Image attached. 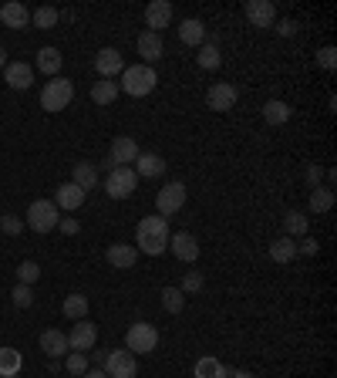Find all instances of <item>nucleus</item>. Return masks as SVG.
Listing matches in <instances>:
<instances>
[{"mask_svg": "<svg viewBox=\"0 0 337 378\" xmlns=\"http://www.w3.org/2000/svg\"><path fill=\"white\" fill-rule=\"evenodd\" d=\"M317 65L324 68V71H334V65H337V48H331V44H327V48H321V51H317Z\"/></svg>", "mask_w": 337, "mask_h": 378, "instance_id": "79ce46f5", "label": "nucleus"}, {"mask_svg": "<svg viewBox=\"0 0 337 378\" xmlns=\"http://www.w3.org/2000/svg\"><path fill=\"white\" fill-rule=\"evenodd\" d=\"M102 372L108 378H135V372H139V362H135V355H132L129 348H115V352H108Z\"/></svg>", "mask_w": 337, "mask_h": 378, "instance_id": "0eeeda50", "label": "nucleus"}, {"mask_svg": "<svg viewBox=\"0 0 337 378\" xmlns=\"http://www.w3.org/2000/svg\"><path fill=\"white\" fill-rule=\"evenodd\" d=\"M139 54H142V65L159 61V58L166 54V41H162V34H156V31H142V34H139Z\"/></svg>", "mask_w": 337, "mask_h": 378, "instance_id": "f3484780", "label": "nucleus"}, {"mask_svg": "<svg viewBox=\"0 0 337 378\" xmlns=\"http://www.w3.org/2000/svg\"><path fill=\"white\" fill-rule=\"evenodd\" d=\"M226 378H253L247 368H226Z\"/></svg>", "mask_w": 337, "mask_h": 378, "instance_id": "de8ad7c7", "label": "nucleus"}, {"mask_svg": "<svg viewBox=\"0 0 337 378\" xmlns=\"http://www.w3.org/2000/svg\"><path fill=\"white\" fill-rule=\"evenodd\" d=\"M236 98H240V92H236L230 81H216L206 92V105L213 112H230V108H236Z\"/></svg>", "mask_w": 337, "mask_h": 378, "instance_id": "f8f14e48", "label": "nucleus"}, {"mask_svg": "<svg viewBox=\"0 0 337 378\" xmlns=\"http://www.w3.org/2000/svg\"><path fill=\"white\" fill-rule=\"evenodd\" d=\"M0 68H7V51L0 48Z\"/></svg>", "mask_w": 337, "mask_h": 378, "instance_id": "3c124183", "label": "nucleus"}, {"mask_svg": "<svg viewBox=\"0 0 337 378\" xmlns=\"http://www.w3.org/2000/svg\"><path fill=\"white\" fill-rule=\"evenodd\" d=\"M243 14H247L250 24L260 27V31H267V27L277 24V7H273L270 0H247Z\"/></svg>", "mask_w": 337, "mask_h": 378, "instance_id": "9b49d317", "label": "nucleus"}, {"mask_svg": "<svg viewBox=\"0 0 337 378\" xmlns=\"http://www.w3.org/2000/svg\"><path fill=\"white\" fill-rule=\"evenodd\" d=\"M168 250H172V253H176V261H182V263L199 261V240H196L193 233H186V230H179V233L168 236Z\"/></svg>", "mask_w": 337, "mask_h": 378, "instance_id": "ddd939ff", "label": "nucleus"}, {"mask_svg": "<svg viewBox=\"0 0 337 378\" xmlns=\"http://www.w3.org/2000/svg\"><path fill=\"white\" fill-rule=\"evenodd\" d=\"M0 21L11 27V31H24V27H31V11H27L21 0H11V4L0 7Z\"/></svg>", "mask_w": 337, "mask_h": 378, "instance_id": "aec40b11", "label": "nucleus"}, {"mask_svg": "<svg viewBox=\"0 0 337 378\" xmlns=\"http://www.w3.org/2000/svg\"><path fill=\"white\" fill-rule=\"evenodd\" d=\"M135 186H139V176L132 166H115V169L108 172V179H105V193L112 196V199H129L135 193Z\"/></svg>", "mask_w": 337, "mask_h": 378, "instance_id": "423d86ee", "label": "nucleus"}, {"mask_svg": "<svg viewBox=\"0 0 337 378\" xmlns=\"http://www.w3.org/2000/svg\"><path fill=\"white\" fill-rule=\"evenodd\" d=\"M196 65L199 68H206V71H216V68L223 65V58H220V48L209 41V44H203L199 48V54H196Z\"/></svg>", "mask_w": 337, "mask_h": 378, "instance_id": "473e14b6", "label": "nucleus"}, {"mask_svg": "<svg viewBox=\"0 0 337 378\" xmlns=\"http://www.w3.org/2000/svg\"><path fill=\"white\" fill-rule=\"evenodd\" d=\"M297 253H307V257H314V253H317V240H311V236H304V243L297 247Z\"/></svg>", "mask_w": 337, "mask_h": 378, "instance_id": "49530a36", "label": "nucleus"}, {"mask_svg": "<svg viewBox=\"0 0 337 378\" xmlns=\"http://www.w3.org/2000/svg\"><path fill=\"white\" fill-rule=\"evenodd\" d=\"M203 287H206V277L199 274V271H189V274L182 277L179 290H182V294H199V290H203Z\"/></svg>", "mask_w": 337, "mask_h": 378, "instance_id": "58836bf2", "label": "nucleus"}, {"mask_svg": "<svg viewBox=\"0 0 337 378\" xmlns=\"http://www.w3.org/2000/svg\"><path fill=\"white\" fill-rule=\"evenodd\" d=\"M95 68H98V75H102L105 81H112L125 71V58H122L118 48H102V51L95 54Z\"/></svg>", "mask_w": 337, "mask_h": 378, "instance_id": "9d476101", "label": "nucleus"}, {"mask_svg": "<svg viewBox=\"0 0 337 378\" xmlns=\"http://www.w3.org/2000/svg\"><path fill=\"white\" fill-rule=\"evenodd\" d=\"M38 71L58 78V71H61V51H58V48H41L38 51Z\"/></svg>", "mask_w": 337, "mask_h": 378, "instance_id": "cd10ccee", "label": "nucleus"}, {"mask_svg": "<svg viewBox=\"0 0 337 378\" xmlns=\"http://www.w3.org/2000/svg\"><path fill=\"white\" fill-rule=\"evenodd\" d=\"M81 378H108V375H105L102 368H88V372H85V375H81Z\"/></svg>", "mask_w": 337, "mask_h": 378, "instance_id": "8fccbe9b", "label": "nucleus"}, {"mask_svg": "<svg viewBox=\"0 0 337 378\" xmlns=\"http://www.w3.org/2000/svg\"><path fill=\"white\" fill-rule=\"evenodd\" d=\"M186 206V186L182 183H166L162 189H159L156 196V209H159V216H172V213H179V209Z\"/></svg>", "mask_w": 337, "mask_h": 378, "instance_id": "6e6552de", "label": "nucleus"}, {"mask_svg": "<svg viewBox=\"0 0 337 378\" xmlns=\"http://www.w3.org/2000/svg\"><path fill=\"white\" fill-rule=\"evenodd\" d=\"M98 345V327L91 321H75V327L68 331V348L71 352H95Z\"/></svg>", "mask_w": 337, "mask_h": 378, "instance_id": "1a4fd4ad", "label": "nucleus"}, {"mask_svg": "<svg viewBox=\"0 0 337 378\" xmlns=\"http://www.w3.org/2000/svg\"><path fill=\"white\" fill-rule=\"evenodd\" d=\"M263 122H267V125H284V122H290V105L280 102V98L267 102L263 105Z\"/></svg>", "mask_w": 337, "mask_h": 378, "instance_id": "bb28decb", "label": "nucleus"}, {"mask_svg": "<svg viewBox=\"0 0 337 378\" xmlns=\"http://www.w3.org/2000/svg\"><path fill=\"white\" fill-rule=\"evenodd\" d=\"M168 24H172V4H168V0H152V4L145 7V27L162 34Z\"/></svg>", "mask_w": 337, "mask_h": 378, "instance_id": "dca6fc26", "label": "nucleus"}, {"mask_svg": "<svg viewBox=\"0 0 337 378\" xmlns=\"http://www.w3.org/2000/svg\"><path fill=\"white\" fill-rule=\"evenodd\" d=\"M0 230H4L7 236H17L21 230H24V220H21V216H14V213H7V216L0 213Z\"/></svg>", "mask_w": 337, "mask_h": 378, "instance_id": "a19ab883", "label": "nucleus"}, {"mask_svg": "<svg viewBox=\"0 0 337 378\" xmlns=\"http://www.w3.org/2000/svg\"><path fill=\"white\" fill-rule=\"evenodd\" d=\"M159 85V75L152 65H129L122 71V85H118V92L132 95V98H145V95H152Z\"/></svg>", "mask_w": 337, "mask_h": 378, "instance_id": "f03ea898", "label": "nucleus"}, {"mask_svg": "<svg viewBox=\"0 0 337 378\" xmlns=\"http://www.w3.org/2000/svg\"><path fill=\"white\" fill-rule=\"evenodd\" d=\"M115 98H118V85H115V81L98 78L95 85H91V102H95V105H112Z\"/></svg>", "mask_w": 337, "mask_h": 378, "instance_id": "c85d7f7f", "label": "nucleus"}, {"mask_svg": "<svg viewBox=\"0 0 337 378\" xmlns=\"http://www.w3.org/2000/svg\"><path fill=\"white\" fill-rule=\"evenodd\" d=\"M98 179H102V176H98V166H95V162H75V169H71V183L75 186H81V189L88 193V189L98 186Z\"/></svg>", "mask_w": 337, "mask_h": 378, "instance_id": "b1692460", "label": "nucleus"}, {"mask_svg": "<svg viewBox=\"0 0 337 378\" xmlns=\"http://www.w3.org/2000/svg\"><path fill=\"white\" fill-rule=\"evenodd\" d=\"M41 352L48 355V358H65L68 352H71V348H68V335L65 331H44V335H41Z\"/></svg>", "mask_w": 337, "mask_h": 378, "instance_id": "5701e85b", "label": "nucleus"}, {"mask_svg": "<svg viewBox=\"0 0 337 378\" xmlns=\"http://www.w3.org/2000/svg\"><path fill=\"white\" fill-rule=\"evenodd\" d=\"M179 41L189 44V48H203L206 44V24L199 17H186L179 24Z\"/></svg>", "mask_w": 337, "mask_h": 378, "instance_id": "4be33fe9", "label": "nucleus"}, {"mask_svg": "<svg viewBox=\"0 0 337 378\" xmlns=\"http://www.w3.org/2000/svg\"><path fill=\"white\" fill-rule=\"evenodd\" d=\"M132 169H135V176H139V179H156V176H162V172H166V159L162 156H156V152H139V159H135V166H132Z\"/></svg>", "mask_w": 337, "mask_h": 378, "instance_id": "412c9836", "label": "nucleus"}, {"mask_svg": "<svg viewBox=\"0 0 337 378\" xmlns=\"http://www.w3.org/2000/svg\"><path fill=\"white\" fill-rule=\"evenodd\" d=\"M58 230H61V233H68V236H78V233H81V223L75 220V216H61Z\"/></svg>", "mask_w": 337, "mask_h": 378, "instance_id": "c03bdc74", "label": "nucleus"}, {"mask_svg": "<svg viewBox=\"0 0 337 378\" xmlns=\"http://www.w3.org/2000/svg\"><path fill=\"white\" fill-rule=\"evenodd\" d=\"M58 17H61V14L54 11V7H38V11L31 14V24L38 27V31H51V27L58 24Z\"/></svg>", "mask_w": 337, "mask_h": 378, "instance_id": "c9c22d12", "label": "nucleus"}, {"mask_svg": "<svg viewBox=\"0 0 337 378\" xmlns=\"http://www.w3.org/2000/svg\"><path fill=\"white\" fill-rule=\"evenodd\" d=\"M61 311H65V317H71V321H85V314H88V298H85V294H68L65 304H61Z\"/></svg>", "mask_w": 337, "mask_h": 378, "instance_id": "c756f323", "label": "nucleus"}, {"mask_svg": "<svg viewBox=\"0 0 337 378\" xmlns=\"http://www.w3.org/2000/svg\"><path fill=\"white\" fill-rule=\"evenodd\" d=\"M125 345H129L132 355H152L159 345V331L156 325H149V321H135V325L125 331Z\"/></svg>", "mask_w": 337, "mask_h": 378, "instance_id": "20e7f679", "label": "nucleus"}, {"mask_svg": "<svg viewBox=\"0 0 337 378\" xmlns=\"http://www.w3.org/2000/svg\"><path fill=\"white\" fill-rule=\"evenodd\" d=\"M284 230H287V236L294 240V236H307V230H311V220L304 216V213H297V209H290L284 216Z\"/></svg>", "mask_w": 337, "mask_h": 378, "instance_id": "7c9ffc66", "label": "nucleus"}, {"mask_svg": "<svg viewBox=\"0 0 337 378\" xmlns=\"http://www.w3.org/2000/svg\"><path fill=\"white\" fill-rule=\"evenodd\" d=\"M105 358H108V352H91V355H88V362H95L98 368L105 365Z\"/></svg>", "mask_w": 337, "mask_h": 378, "instance_id": "09e8293b", "label": "nucleus"}, {"mask_svg": "<svg viewBox=\"0 0 337 378\" xmlns=\"http://www.w3.org/2000/svg\"><path fill=\"white\" fill-rule=\"evenodd\" d=\"M304 179H307V186H311V189H317V186L324 183V169H321L317 162H311V166H307V172H304Z\"/></svg>", "mask_w": 337, "mask_h": 378, "instance_id": "37998d69", "label": "nucleus"}, {"mask_svg": "<svg viewBox=\"0 0 337 378\" xmlns=\"http://www.w3.org/2000/svg\"><path fill=\"white\" fill-rule=\"evenodd\" d=\"M334 209V189H324V186H317L311 193V213H317V216H324V213H331Z\"/></svg>", "mask_w": 337, "mask_h": 378, "instance_id": "2f4dec72", "label": "nucleus"}, {"mask_svg": "<svg viewBox=\"0 0 337 378\" xmlns=\"http://www.w3.org/2000/svg\"><path fill=\"white\" fill-rule=\"evenodd\" d=\"M297 21H290V17H287V21H280V24H277V31H280V34H284V38H294V34H297Z\"/></svg>", "mask_w": 337, "mask_h": 378, "instance_id": "a18cd8bd", "label": "nucleus"}, {"mask_svg": "<svg viewBox=\"0 0 337 378\" xmlns=\"http://www.w3.org/2000/svg\"><path fill=\"white\" fill-rule=\"evenodd\" d=\"M58 223H61V209L54 206V199H34L27 206L24 226H31L34 233H51V230H58Z\"/></svg>", "mask_w": 337, "mask_h": 378, "instance_id": "7ed1b4c3", "label": "nucleus"}, {"mask_svg": "<svg viewBox=\"0 0 337 378\" xmlns=\"http://www.w3.org/2000/svg\"><path fill=\"white\" fill-rule=\"evenodd\" d=\"M11 300H14V308H31V304H34V290L27 284H17L11 290Z\"/></svg>", "mask_w": 337, "mask_h": 378, "instance_id": "ea45409f", "label": "nucleus"}, {"mask_svg": "<svg viewBox=\"0 0 337 378\" xmlns=\"http://www.w3.org/2000/svg\"><path fill=\"white\" fill-rule=\"evenodd\" d=\"M168 236H172V230H168L166 216H145L139 223V230H135V243H139L135 250H142L149 257H159V253L168 250Z\"/></svg>", "mask_w": 337, "mask_h": 378, "instance_id": "f257e3e1", "label": "nucleus"}, {"mask_svg": "<svg viewBox=\"0 0 337 378\" xmlns=\"http://www.w3.org/2000/svg\"><path fill=\"white\" fill-rule=\"evenodd\" d=\"M297 257V243L290 240V236H277L270 243V261L273 263H290Z\"/></svg>", "mask_w": 337, "mask_h": 378, "instance_id": "a878e982", "label": "nucleus"}, {"mask_svg": "<svg viewBox=\"0 0 337 378\" xmlns=\"http://www.w3.org/2000/svg\"><path fill=\"white\" fill-rule=\"evenodd\" d=\"M196 378H226V365L216 362V358H199L196 362Z\"/></svg>", "mask_w": 337, "mask_h": 378, "instance_id": "72a5a7b5", "label": "nucleus"}, {"mask_svg": "<svg viewBox=\"0 0 337 378\" xmlns=\"http://www.w3.org/2000/svg\"><path fill=\"white\" fill-rule=\"evenodd\" d=\"M4 81L11 85L14 92H27V88L34 85V68L24 65V61H7V68H4Z\"/></svg>", "mask_w": 337, "mask_h": 378, "instance_id": "2eb2a0df", "label": "nucleus"}, {"mask_svg": "<svg viewBox=\"0 0 337 378\" xmlns=\"http://www.w3.org/2000/svg\"><path fill=\"white\" fill-rule=\"evenodd\" d=\"M21 365H24V355L17 348H0V378L21 375Z\"/></svg>", "mask_w": 337, "mask_h": 378, "instance_id": "393cba45", "label": "nucleus"}, {"mask_svg": "<svg viewBox=\"0 0 337 378\" xmlns=\"http://www.w3.org/2000/svg\"><path fill=\"white\" fill-rule=\"evenodd\" d=\"M75 98V85L68 78H51L44 85V92H41V108H48V112H61L68 108Z\"/></svg>", "mask_w": 337, "mask_h": 378, "instance_id": "39448f33", "label": "nucleus"}, {"mask_svg": "<svg viewBox=\"0 0 337 378\" xmlns=\"http://www.w3.org/2000/svg\"><path fill=\"white\" fill-rule=\"evenodd\" d=\"M139 152H142V149H139V142H135V139H132V135H118L115 142H112V162H115V166H132V162H135V159H139Z\"/></svg>", "mask_w": 337, "mask_h": 378, "instance_id": "a211bd4d", "label": "nucleus"}, {"mask_svg": "<svg viewBox=\"0 0 337 378\" xmlns=\"http://www.w3.org/2000/svg\"><path fill=\"white\" fill-rule=\"evenodd\" d=\"M41 277V267L34 261H21V267H17V284H34V280H38Z\"/></svg>", "mask_w": 337, "mask_h": 378, "instance_id": "4c0bfd02", "label": "nucleus"}, {"mask_svg": "<svg viewBox=\"0 0 337 378\" xmlns=\"http://www.w3.org/2000/svg\"><path fill=\"white\" fill-rule=\"evenodd\" d=\"M65 368H68V372H71L75 378H81L85 372H88V355H85V352H68Z\"/></svg>", "mask_w": 337, "mask_h": 378, "instance_id": "e433bc0d", "label": "nucleus"}, {"mask_svg": "<svg viewBox=\"0 0 337 378\" xmlns=\"http://www.w3.org/2000/svg\"><path fill=\"white\" fill-rule=\"evenodd\" d=\"M159 298H162V308L168 314H182V308H186V294H182L179 287H166Z\"/></svg>", "mask_w": 337, "mask_h": 378, "instance_id": "f704fd0d", "label": "nucleus"}, {"mask_svg": "<svg viewBox=\"0 0 337 378\" xmlns=\"http://www.w3.org/2000/svg\"><path fill=\"white\" fill-rule=\"evenodd\" d=\"M85 199H88V193H85L81 186H75V183H61L58 189H54V206L68 209V213L81 209V206H85Z\"/></svg>", "mask_w": 337, "mask_h": 378, "instance_id": "4468645a", "label": "nucleus"}, {"mask_svg": "<svg viewBox=\"0 0 337 378\" xmlns=\"http://www.w3.org/2000/svg\"><path fill=\"white\" fill-rule=\"evenodd\" d=\"M105 261L118 267V271H132L135 261H139V250L132 247V243H112V247L105 250Z\"/></svg>", "mask_w": 337, "mask_h": 378, "instance_id": "6ab92c4d", "label": "nucleus"}]
</instances>
